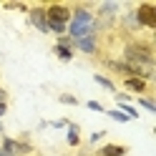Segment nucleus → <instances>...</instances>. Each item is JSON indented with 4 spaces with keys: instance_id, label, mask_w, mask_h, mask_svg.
I'll use <instances>...</instances> for the list:
<instances>
[{
    "instance_id": "obj_10",
    "label": "nucleus",
    "mask_w": 156,
    "mask_h": 156,
    "mask_svg": "<svg viewBox=\"0 0 156 156\" xmlns=\"http://www.w3.org/2000/svg\"><path fill=\"white\" fill-rule=\"evenodd\" d=\"M28 154H33V146L25 141H15V156H28Z\"/></svg>"
},
{
    "instance_id": "obj_7",
    "label": "nucleus",
    "mask_w": 156,
    "mask_h": 156,
    "mask_svg": "<svg viewBox=\"0 0 156 156\" xmlns=\"http://www.w3.org/2000/svg\"><path fill=\"white\" fill-rule=\"evenodd\" d=\"M98 156H126V149L123 146H116V144H108L98 151Z\"/></svg>"
},
{
    "instance_id": "obj_19",
    "label": "nucleus",
    "mask_w": 156,
    "mask_h": 156,
    "mask_svg": "<svg viewBox=\"0 0 156 156\" xmlns=\"http://www.w3.org/2000/svg\"><path fill=\"white\" fill-rule=\"evenodd\" d=\"M98 139H103V131H96V133L91 136V144H96V141H98Z\"/></svg>"
},
{
    "instance_id": "obj_1",
    "label": "nucleus",
    "mask_w": 156,
    "mask_h": 156,
    "mask_svg": "<svg viewBox=\"0 0 156 156\" xmlns=\"http://www.w3.org/2000/svg\"><path fill=\"white\" fill-rule=\"evenodd\" d=\"M133 13H136V20H139L141 28H156V5L141 3Z\"/></svg>"
},
{
    "instance_id": "obj_3",
    "label": "nucleus",
    "mask_w": 156,
    "mask_h": 156,
    "mask_svg": "<svg viewBox=\"0 0 156 156\" xmlns=\"http://www.w3.org/2000/svg\"><path fill=\"white\" fill-rule=\"evenodd\" d=\"M28 20L35 25L41 33H48V18H45V8H30L28 10Z\"/></svg>"
},
{
    "instance_id": "obj_17",
    "label": "nucleus",
    "mask_w": 156,
    "mask_h": 156,
    "mask_svg": "<svg viewBox=\"0 0 156 156\" xmlns=\"http://www.w3.org/2000/svg\"><path fill=\"white\" fill-rule=\"evenodd\" d=\"M88 108H91V111H103V106H101L98 101H88Z\"/></svg>"
},
{
    "instance_id": "obj_2",
    "label": "nucleus",
    "mask_w": 156,
    "mask_h": 156,
    "mask_svg": "<svg viewBox=\"0 0 156 156\" xmlns=\"http://www.w3.org/2000/svg\"><path fill=\"white\" fill-rule=\"evenodd\" d=\"M45 18H48V25H51V23L68 25V23H71V8H66V5H51V8H45Z\"/></svg>"
},
{
    "instance_id": "obj_6",
    "label": "nucleus",
    "mask_w": 156,
    "mask_h": 156,
    "mask_svg": "<svg viewBox=\"0 0 156 156\" xmlns=\"http://www.w3.org/2000/svg\"><path fill=\"white\" fill-rule=\"evenodd\" d=\"M123 88L129 91V93H146V88H149V83L144 81V78H136V76H131V78H126L123 81Z\"/></svg>"
},
{
    "instance_id": "obj_8",
    "label": "nucleus",
    "mask_w": 156,
    "mask_h": 156,
    "mask_svg": "<svg viewBox=\"0 0 156 156\" xmlns=\"http://www.w3.org/2000/svg\"><path fill=\"white\" fill-rule=\"evenodd\" d=\"M123 28L126 30H131V33H136V30H141V25H139V20H136V13L131 10L129 15L123 18Z\"/></svg>"
},
{
    "instance_id": "obj_13",
    "label": "nucleus",
    "mask_w": 156,
    "mask_h": 156,
    "mask_svg": "<svg viewBox=\"0 0 156 156\" xmlns=\"http://www.w3.org/2000/svg\"><path fill=\"white\" fill-rule=\"evenodd\" d=\"M61 103H66V106H76L78 103V98L76 96H71V93H61V98H58Z\"/></svg>"
},
{
    "instance_id": "obj_14",
    "label": "nucleus",
    "mask_w": 156,
    "mask_h": 156,
    "mask_svg": "<svg viewBox=\"0 0 156 156\" xmlns=\"http://www.w3.org/2000/svg\"><path fill=\"white\" fill-rule=\"evenodd\" d=\"M139 103L144 106V108H146V111H151V113L156 111V103H154L151 98H146V96H141V98H139Z\"/></svg>"
},
{
    "instance_id": "obj_22",
    "label": "nucleus",
    "mask_w": 156,
    "mask_h": 156,
    "mask_svg": "<svg viewBox=\"0 0 156 156\" xmlns=\"http://www.w3.org/2000/svg\"><path fill=\"white\" fill-rule=\"evenodd\" d=\"M0 133H3V123H0Z\"/></svg>"
},
{
    "instance_id": "obj_16",
    "label": "nucleus",
    "mask_w": 156,
    "mask_h": 156,
    "mask_svg": "<svg viewBox=\"0 0 156 156\" xmlns=\"http://www.w3.org/2000/svg\"><path fill=\"white\" fill-rule=\"evenodd\" d=\"M55 45H63V48H68V51H73V41H71L68 35H61V38H58V43H55Z\"/></svg>"
},
{
    "instance_id": "obj_21",
    "label": "nucleus",
    "mask_w": 156,
    "mask_h": 156,
    "mask_svg": "<svg viewBox=\"0 0 156 156\" xmlns=\"http://www.w3.org/2000/svg\"><path fill=\"white\" fill-rule=\"evenodd\" d=\"M0 156H10V154H8V151H5V149H0Z\"/></svg>"
},
{
    "instance_id": "obj_12",
    "label": "nucleus",
    "mask_w": 156,
    "mask_h": 156,
    "mask_svg": "<svg viewBox=\"0 0 156 156\" xmlns=\"http://www.w3.org/2000/svg\"><path fill=\"white\" fill-rule=\"evenodd\" d=\"M53 51H55V55L61 58V61H71L73 58V51H68V48H63V45H55Z\"/></svg>"
},
{
    "instance_id": "obj_18",
    "label": "nucleus",
    "mask_w": 156,
    "mask_h": 156,
    "mask_svg": "<svg viewBox=\"0 0 156 156\" xmlns=\"http://www.w3.org/2000/svg\"><path fill=\"white\" fill-rule=\"evenodd\" d=\"M3 103H8V91L0 88V106H3Z\"/></svg>"
},
{
    "instance_id": "obj_5",
    "label": "nucleus",
    "mask_w": 156,
    "mask_h": 156,
    "mask_svg": "<svg viewBox=\"0 0 156 156\" xmlns=\"http://www.w3.org/2000/svg\"><path fill=\"white\" fill-rule=\"evenodd\" d=\"M71 23L91 25V23H96V18H93V13L88 10V8H76V10H71Z\"/></svg>"
},
{
    "instance_id": "obj_20",
    "label": "nucleus",
    "mask_w": 156,
    "mask_h": 156,
    "mask_svg": "<svg viewBox=\"0 0 156 156\" xmlns=\"http://www.w3.org/2000/svg\"><path fill=\"white\" fill-rule=\"evenodd\" d=\"M5 111H8V103H3V106H0V116H3Z\"/></svg>"
},
{
    "instance_id": "obj_11",
    "label": "nucleus",
    "mask_w": 156,
    "mask_h": 156,
    "mask_svg": "<svg viewBox=\"0 0 156 156\" xmlns=\"http://www.w3.org/2000/svg\"><path fill=\"white\" fill-rule=\"evenodd\" d=\"M96 83H101L106 91H113V93H116V83L111 81V78H106V76H96Z\"/></svg>"
},
{
    "instance_id": "obj_4",
    "label": "nucleus",
    "mask_w": 156,
    "mask_h": 156,
    "mask_svg": "<svg viewBox=\"0 0 156 156\" xmlns=\"http://www.w3.org/2000/svg\"><path fill=\"white\" fill-rule=\"evenodd\" d=\"M73 48L83 51L86 55H93V53H98V43H96V35H86V38H78V41H73Z\"/></svg>"
},
{
    "instance_id": "obj_15",
    "label": "nucleus",
    "mask_w": 156,
    "mask_h": 156,
    "mask_svg": "<svg viewBox=\"0 0 156 156\" xmlns=\"http://www.w3.org/2000/svg\"><path fill=\"white\" fill-rule=\"evenodd\" d=\"M108 116H111V119H116V121H121V123H126V121H131V119H129V116H126V113H121V111H116V108H113V111H108Z\"/></svg>"
},
{
    "instance_id": "obj_9",
    "label": "nucleus",
    "mask_w": 156,
    "mask_h": 156,
    "mask_svg": "<svg viewBox=\"0 0 156 156\" xmlns=\"http://www.w3.org/2000/svg\"><path fill=\"white\" fill-rule=\"evenodd\" d=\"M68 144H71V146L81 144V136H78V126L76 123H68Z\"/></svg>"
}]
</instances>
